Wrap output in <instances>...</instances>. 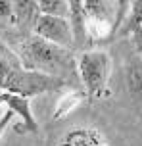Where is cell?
Instances as JSON below:
<instances>
[{"label": "cell", "instance_id": "cell-1", "mask_svg": "<svg viewBox=\"0 0 142 146\" xmlns=\"http://www.w3.org/2000/svg\"><path fill=\"white\" fill-rule=\"evenodd\" d=\"M65 85H67V81L63 79L23 67L15 52L0 46V90L15 92V94L31 98V96L63 88Z\"/></svg>", "mask_w": 142, "mask_h": 146}, {"label": "cell", "instance_id": "cell-2", "mask_svg": "<svg viewBox=\"0 0 142 146\" xmlns=\"http://www.w3.org/2000/svg\"><path fill=\"white\" fill-rule=\"evenodd\" d=\"M17 58L27 69L46 73V75H52L63 81H67V75L77 73L73 52L69 48L48 42L37 35L29 36L21 42Z\"/></svg>", "mask_w": 142, "mask_h": 146}, {"label": "cell", "instance_id": "cell-3", "mask_svg": "<svg viewBox=\"0 0 142 146\" xmlns=\"http://www.w3.org/2000/svg\"><path fill=\"white\" fill-rule=\"evenodd\" d=\"M77 75L81 79L83 92L90 100L108 96V83L112 75V58L104 50H85L77 58Z\"/></svg>", "mask_w": 142, "mask_h": 146}, {"label": "cell", "instance_id": "cell-4", "mask_svg": "<svg viewBox=\"0 0 142 146\" xmlns=\"http://www.w3.org/2000/svg\"><path fill=\"white\" fill-rule=\"evenodd\" d=\"M85 29L90 38L112 36L115 23V0H83Z\"/></svg>", "mask_w": 142, "mask_h": 146}, {"label": "cell", "instance_id": "cell-5", "mask_svg": "<svg viewBox=\"0 0 142 146\" xmlns=\"http://www.w3.org/2000/svg\"><path fill=\"white\" fill-rule=\"evenodd\" d=\"M35 35L69 50L75 46V33L69 17L40 14L35 21Z\"/></svg>", "mask_w": 142, "mask_h": 146}, {"label": "cell", "instance_id": "cell-6", "mask_svg": "<svg viewBox=\"0 0 142 146\" xmlns=\"http://www.w3.org/2000/svg\"><path fill=\"white\" fill-rule=\"evenodd\" d=\"M0 102L4 104V108L14 111V115H17L21 119V127H15V131L38 133V123H37V119H35V113H33V108H31V102L27 96L0 90Z\"/></svg>", "mask_w": 142, "mask_h": 146}, {"label": "cell", "instance_id": "cell-7", "mask_svg": "<svg viewBox=\"0 0 142 146\" xmlns=\"http://www.w3.org/2000/svg\"><path fill=\"white\" fill-rule=\"evenodd\" d=\"M61 146H108L104 135L92 127H77L65 133Z\"/></svg>", "mask_w": 142, "mask_h": 146}, {"label": "cell", "instance_id": "cell-8", "mask_svg": "<svg viewBox=\"0 0 142 146\" xmlns=\"http://www.w3.org/2000/svg\"><path fill=\"white\" fill-rule=\"evenodd\" d=\"M125 85L133 100L142 104V54H133L125 66Z\"/></svg>", "mask_w": 142, "mask_h": 146}, {"label": "cell", "instance_id": "cell-9", "mask_svg": "<svg viewBox=\"0 0 142 146\" xmlns=\"http://www.w3.org/2000/svg\"><path fill=\"white\" fill-rule=\"evenodd\" d=\"M140 29H142V0H133V4L129 6V12L125 15L123 23L119 25L117 33L121 36H133Z\"/></svg>", "mask_w": 142, "mask_h": 146}, {"label": "cell", "instance_id": "cell-10", "mask_svg": "<svg viewBox=\"0 0 142 146\" xmlns=\"http://www.w3.org/2000/svg\"><path fill=\"white\" fill-rule=\"evenodd\" d=\"M67 6H69V21L73 25V33H75V44H83L87 38L83 0H67Z\"/></svg>", "mask_w": 142, "mask_h": 146}, {"label": "cell", "instance_id": "cell-11", "mask_svg": "<svg viewBox=\"0 0 142 146\" xmlns=\"http://www.w3.org/2000/svg\"><path fill=\"white\" fill-rule=\"evenodd\" d=\"M85 96H87V94H85V92H79V90H69V92H65V94L58 100V104H56L54 119L58 121V119H61V117L69 115L75 108H79V106H81V102H83V98H85Z\"/></svg>", "mask_w": 142, "mask_h": 146}, {"label": "cell", "instance_id": "cell-12", "mask_svg": "<svg viewBox=\"0 0 142 146\" xmlns=\"http://www.w3.org/2000/svg\"><path fill=\"white\" fill-rule=\"evenodd\" d=\"M14 14L15 23H33L40 15L37 6V0H14Z\"/></svg>", "mask_w": 142, "mask_h": 146}, {"label": "cell", "instance_id": "cell-13", "mask_svg": "<svg viewBox=\"0 0 142 146\" xmlns=\"http://www.w3.org/2000/svg\"><path fill=\"white\" fill-rule=\"evenodd\" d=\"M37 6H38V12H40V14L69 17L67 0H37Z\"/></svg>", "mask_w": 142, "mask_h": 146}, {"label": "cell", "instance_id": "cell-14", "mask_svg": "<svg viewBox=\"0 0 142 146\" xmlns=\"http://www.w3.org/2000/svg\"><path fill=\"white\" fill-rule=\"evenodd\" d=\"M133 4V0H115V23H113V31H112V36L117 33L119 25L123 23L125 15L129 12V6Z\"/></svg>", "mask_w": 142, "mask_h": 146}, {"label": "cell", "instance_id": "cell-15", "mask_svg": "<svg viewBox=\"0 0 142 146\" xmlns=\"http://www.w3.org/2000/svg\"><path fill=\"white\" fill-rule=\"evenodd\" d=\"M0 19H10V21H15L14 0H0Z\"/></svg>", "mask_w": 142, "mask_h": 146}, {"label": "cell", "instance_id": "cell-16", "mask_svg": "<svg viewBox=\"0 0 142 146\" xmlns=\"http://www.w3.org/2000/svg\"><path fill=\"white\" fill-rule=\"evenodd\" d=\"M14 111H10V110L6 108V111H4V113H2V117H0V137H2V135H4V131H6L8 129V125L12 123V119H14Z\"/></svg>", "mask_w": 142, "mask_h": 146}, {"label": "cell", "instance_id": "cell-17", "mask_svg": "<svg viewBox=\"0 0 142 146\" xmlns=\"http://www.w3.org/2000/svg\"><path fill=\"white\" fill-rule=\"evenodd\" d=\"M133 38L136 40V50H138V54H142V29L138 31V33H135Z\"/></svg>", "mask_w": 142, "mask_h": 146}, {"label": "cell", "instance_id": "cell-18", "mask_svg": "<svg viewBox=\"0 0 142 146\" xmlns=\"http://www.w3.org/2000/svg\"><path fill=\"white\" fill-rule=\"evenodd\" d=\"M4 111H6V108H4V104L0 102V117H2V113H4Z\"/></svg>", "mask_w": 142, "mask_h": 146}]
</instances>
